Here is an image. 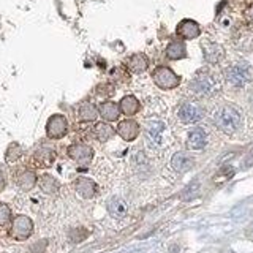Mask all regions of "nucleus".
Instances as JSON below:
<instances>
[{
    "label": "nucleus",
    "mask_w": 253,
    "mask_h": 253,
    "mask_svg": "<svg viewBox=\"0 0 253 253\" xmlns=\"http://www.w3.org/2000/svg\"><path fill=\"white\" fill-rule=\"evenodd\" d=\"M212 121L215 126L226 134H234L241 130L244 124V116L241 109L234 105H221L213 111Z\"/></svg>",
    "instance_id": "1"
},
{
    "label": "nucleus",
    "mask_w": 253,
    "mask_h": 253,
    "mask_svg": "<svg viewBox=\"0 0 253 253\" xmlns=\"http://www.w3.org/2000/svg\"><path fill=\"white\" fill-rule=\"evenodd\" d=\"M146 142L150 149L163 150L169 144V134L168 126L160 119H150L146 124Z\"/></svg>",
    "instance_id": "2"
},
{
    "label": "nucleus",
    "mask_w": 253,
    "mask_h": 253,
    "mask_svg": "<svg viewBox=\"0 0 253 253\" xmlns=\"http://www.w3.org/2000/svg\"><path fill=\"white\" fill-rule=\"evenodd\" d=\"M188 89L196 97H212V95H215L220 90V84L215 75H212L208 70H201L190 81Z\"/></svg>",
    "instance_id": "3"
},
{
    "label": "nucleus",
    "mask_w": 253,
    "mask_h": 253,
    "mask_svg": "<svg viewBox=\"0 0 253 253\" xmlns=\"http://www.w3.org/2000/svg\"><path fill=\"white\" fill-rule=\"evenodd\" d=\"M253 78V70L247 62H236L225 70V79L233 87L247 85Z\"/></svg>",
    "instance_id": "4"
},
{
    "label": "nucleus",
    "mask_w": 253,
    "mask_h": 253,
    "mask_svg": "<svg viewBox=\"0 0 253 253\" xmlns=\"http://www.w3.org/2000/svg\"><path fill=\"white\" fill-rule=\"evenodd\" d=\"M152 79L157 87H160L163 90L176 89L180 84V76H177L171 68L168 67H157L152 71Z\"/></svg>",
    "instance_id": "5"
},
{
    "label": "nucleus",
    "mask_w": 253,
    "mask_h": 253,
    "mask_svg": "<svg viewBox=\"0 0 253 253\" xmlns=\"http://www.w3.org/2000/svg\"><path fill=\"white\" fill-rule=\"evenodd\" d=\"M34 233V221H32L27 215H18L13 218L11 228H10V236L16 241H27Z\"/></svg>",
    "instance_id": "6"
},
{
    "label": "nucleus",
    "mask_w": 253,
    "mask_h": 253,
    "mask_svg": "<svg viewBox=\"0 0 253 253\" xmlns=\"http://www.w3.org/2000/svg\"><path fill=\"white\" fill-rule=\"evenodd\" d=\"M68 133V121L63 114H54L47 119L46 136L49 139H62Z\"/></svg>",
    "instance_id": "7"
},
{
    "label": "nucleus",
    "mask_w": 253,
    "mask_h": 253,
    "mask_svg": "<svg viewBox=\"0 0 253 253\" xmlns=\"http://www.w3.org/2000/svg\"><path fill=\"white\" fill-rule=\"evenodd\" d=\"M204 116L203 108L195 101H184L177 109V117L182 124H196Z\"/></svg>",
    "instance_id": "8"
},
{
    "label": "nucleus",
    "mask_w": 253,
    "mask_h": 253,
    "mask_svg": "<svg viewBox=\"0 0 253 253\" xmlns=\"http://www.w3.org/2000/svg\"><path fill=\"white\" fill-rule=\"evenodd\" d=\"M67 154L71 160L78 165H81V166H87L93 158L92 147L84 144V142H75V144H71L67 150Z\"/></svg>",
    "instance_id": "9"
},
{
    "label": "nucleus",
    "mask_w": 253,
    "mask_h": 253,
    "mask_svg": "<svg viewBox=\"0 0 253 253\" xmlns=\"http://www.w3.org/2000/svg\"><path fill=\"white\" fill-rule=\"evenodd\" d=\"M73 187L76 190V193L81 198H84V200H92V198H95L98 193L97 184L89 177H78L73 182Z\"/></svg>",
    "instance_id": "10"
},
{
    "label": "nucleus",
    "mask_w": 253,
    "mask_h": 253,
    "mask_svg": "<svg viewBox=\"0 0 253 253\" xmlns=\"http://www.w3.org/2000/svg\"><path fill=\"white\" fill-rule=\"evenodd\" d=\"M32 162L35 163L37 168H49L55 162V152L49 146H42L35 150V154L32 155Z\"/></svg>",
    "instance_id": "11"
},
{
    "label": "nucleus",
    "mask_w": 253,
    "mask_h": 253,
    "mask_svg": "<svg viewBox=\"0 0 253 253\" xmlns=\"http://www.w3.org/2000/svg\"><path fill=\"white\" fill-rule=\"evenodd\" d=\"M201 47H203L204 60L208 63H211V65H215V63H218L225 59V49H223V46H220L218 43L204 42L201 44Z\"/></svg>",
    "instance_id": "12"
},
{
    "label": "nucleus",
    "mask_w": 253,
    "mask_h": 253,
    "mask_svg": "<svg viewBox=\"0 0 253 253\" xmlns=\"http://www.w3.org/2000/svg\"><path fill=\"white\" fill-rule=\"evenodd\" d=\"M37 182H38L37 174L29 168H22L14 172V184L21 190H24V192H29V190L34 188L37 185Z\"/></svg>",
    "instance_id": "13"
},
{
    "label": "nucleus",
    "mask_w": 253,
    "mask_h": 253,
    "mask_svg": "<svg viewBox=\"0 0 253 253\" xmlns=\"http://www.w3.org/2000/svg\"><path fill=\"white\" fill-rule=\"evenodd\" d=\"M139 131H141V126L136 121H133V119H125V121L119 122L117 125V134L124 141H128V142L136 139Z\"/></svg>",
    "instance_id": "14"
},
{
    "label": "nucleus",
    "mask_w": 253,
    "mask_h": 253,
    "mask_svg": "<svg viewBox=\"0 0 253 253\" xmlns=\"http://www.w3.org/2000/svg\"><path fill=\"white\" fill-rule=\"evenodd\" d=\"M176 34L182 40H193L201 35V27H200V24L193 19H184L177 24Z\"/></svg>",
    "instance_id": "15"
},
{
    "label": "nucleus",
    "mask_w": 253,
    "mask_h": 253,
    "mask_svg": "<svg viewBox=\"0 0 253 253\" xmlns=\"http://www.w3.org/2000/svg\"><path fill=\"white\" fill-rule=\"evenodd\" d=\"M208 144V133L201 126H196L188 133L187 138V147L192 150H201Z\"/></svg>",
    "instance_id": "16"
},
{
    "label": "nucleus",
    "mask_w": 253,
    "mask_h": 253,
    "mask_svg": "<svg viewBox=\"0 0 253 253\" xmlns=\"http://www.w3.org/2000/svg\"><path fill=\"white\" fill-rule=\"evenodd\" d=\"M126 68H128L131 73H144V71L149 68V59L146 54L142 52H136L130 55L128 59H126Z\"/></svg>",
    "instance_id": "17"
},
{
    "label": "nucleus",
    "mask_w": 253,
    "mask_h": 253,
    "mask_svg": "<svg viewBox=\"0 0 253 253\" xmlns=\"http://www.w3.org/2000/svg\"><path fill=\"white\" fill-rule=\"evenodd\" d=\"M106 208H108L109 215L113 218H124L126 213H128V204L125 203V200H122V198H119V196L111 198L106 204Z\"/></svg>",
    "instance_id": "18"
},
{
    "label": "nucleus",
    "mask_w": 253,
    "mask_h": 253,
    "mask_svg": "<svg viewBox=\"0 0 253 253\" xmlns=\"http://www.w3.org/2000/svg\"><path fill=\"white\" fill-rule=\"evenodd\" d=\"M98 114L103 117V121L114 122L121 116V109H119V105L114 101H101L98 105Z\"/></svg>",
    "instance_id": "19"
},
{
    "label": "nucleus",
    "mask_w": 253,
    "mask_h": 253,
    "mask_svg": "<svg viewBox=\"0 0 253 253\" xmlns=\"http://www.w3.org/2000/svg\"><path fill=\"white\" fill-rule=\"evenodd\" d=\"M119 109H121L122 114L131 117V116L139 113L141 103L136 97H134V95H125V97L121 100V103H119Z\"/></svg>",
    "instance_id": "20"
},
{
    "label": "nucleus",
    "mask_w": 253,
    "mask_h": 253,
    "mask_svg": "<svg viewBox=\"0 0 253 253\" xmlns=\"http://www.w3.org/2000/svg\"><path fill=\"white\" fill-rule=\"evenodd\" d=\"M98 116V106H95L90 101H84L78 108V119L81 122H95Z\"/></svg>",
    "instance_id": "21"
},
{
    "label": "nucleus",
    "mask_w": 253,
    "mask_h": 253,
    "mask_svg": "<svg viewBox=\"0 0 253 253\" xmlns=\"http://www.w3.org/2000/svg\"><path fill=\"white\" fill-rule=\"evenodd\" d=\"M171 166L176 172H185L193 166V158L187 152H177L171 158Z\"/></svg>",
    "instance_id": "22"
},
{
    "label": "nucleus",
    "mask_w": 253,
    "mask_h": 253,
    "mask_svg": "<svg viewBox=\"0 0 253 253\" xmlns=\"http://www.w3.org/2000/svg\"><path fill=\"white\" fill-rule=\"evenodd\" d=\"M38 185L47 195H55L60 188L59 180L54 176H51V174H43V176L38 179Z\"/></svg>",
    "instance_id": "23"
},
{
    "label": "nucleus",
    "mask_w": 253,
    "mask_h": 253,
    "mask_svg": "<svg viewBox=\"0 0 253 253\" xmlns=\"http://www.w3.org/2000/svg\"><path fill=\"white\" fill-rule=\"evenodd\" d=\"M166 57L169 60H180L187 57V47L182 42H171L166 47Z\"/></svg>",
    "instance_id": "24"
},
{
    "label": "nucleus",
    "mask_w": 253,
    "mask_h": 253,
    "mask_svg": "<svg viewBox=\"0 0 253 253\" xmlns=\"http://www.w3.org/2000/svg\"><path fill=\"white\" fill-rule=\"evenodd\" d=\"M116 130L111 126L108 122H100L93 126V136L97 138L100 142H106L114 136Z\"/></svg>",
    "instance_id": "25"
},
{
    "label": "nucleus",
    "mask_w": 253,
    "mask_h": 253,
    "mask_svg": "<svg viewBox=\"0 0 253 253\" xmlns=\"http://www.w3.org/2000/svg\"><path fill=\"white\" fill-rule=\"evenodd\" d=\"M21 157H22V147L18 144V142H11L5 152V160L8 163H14V162L21 160Z\"/></svg>",
    "instance_id": "26"
},
{
    "label": "nucleus",
    "mask_w": 253,
    "mask_h": 253,
    "mask_svg": "<svg viewBox=\"0 0 253 253\" xmlns=\"http://www.w3.org/2000/svg\"><path fill=\"white\" fill-rule=\"evenodd\" d=\"M11 223V209L5 203H0V226H8Z\"/></svg>",
    "instance_id": "27"
},
{
    "label": "nucleus",
    "mask_w": 253,
    "mask_h": 253,
    "mask_svg": "<svg viewBox=\"0 0 253 253\" xmlns=\"http://www.w3.org/2000/svg\"><path fill=\"white\" fill-rule=\"evenodd\" d=\"M70 237L73 242H79V241H83L87 237V231L85 229H73V231L70 233Z\"/></svg>",
    "instance_id": "28"
},
{
    "label": "nucleus",
    "mask_w": 253,
    "mask_h": 253,
    "mask_svg": "<svg viewBox=\"0 0 253 253\" xmlns=\"http://www.w3.org/2000/svg\"><path fill=\"white\" fill-rule=\"evenodd\" d=\"M109 85H111V84H100V85H98V89H97V93H98V95H105V97H109V95H113L114 90H106Z\"/></svg>",
    "instance_id": "29"
},
{
    "label": "nucleus",
    "mask_w": 253,
    "mask_h": 253,
    "mask_svg": "<svg viewBox=\"0 0 253 253\" xmlns=\"http://www.w3.org/2000/svg\"><path fill=\"white\" fill-rule=\"evenodd\" d=\"M245 18H247L250 22H253V3L245 10Z\"/></svg>",
    "instance_id": "30"
},
{
    "label": "nucleus",
    "mask_w": 253,
    "mask_h": 253,
    "mask_svg": "<svg viewBox=\"0 0 253 253\" xmlns=\"http://www.w3.org/2000/svg\"><path fill=\"white\" fill-rule=\"evenodd\" d=\"M6 187V179L3 176V172H0V192H3Z\"/></svg>",
    "instance_id": "31"
}]
</instances>
